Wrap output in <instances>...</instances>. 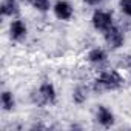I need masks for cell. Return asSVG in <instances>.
I'll list each match as a JSON object with an SVG mask.
<instances>
[{
	"label": "cell",
	"instance_id": "8",
	"mask_svg": "<svg viewBox=\"0 0 131 131\" xmlns=\"http://www.w3.org/2000/svg\"><path fill=\"white\" fill-rule=\"evenodd\" d=\"M86 60L90 65L96 68H102L103 65L108 62V51L103 46H93L88 52H86Z\"/></svg>",
	"mask_w": 131,
	"mask_h": 131
},
{
	"label": "cell",
	"instance_id": "12",
	"mask_svg": "<svg viewBox=\"0 0 131 131\" xmlns=\"http://www.w3.org/2000/svg\"><path fill=\"white\" fill-rule=\"evenodd\" d=\"M29 5L40 14L52 11V0H29Z\"/></svg>",
	"mask_w": 131,
	"mask_h": 131
},
{
	"label": "cell",
	"instance_id": "13",
	"mask_svg": "<svg viewBox=\"0 0 131 131\" xmlns=\"http://www.w3.org/2000/svg\"><path fill=\"white\" fill-rule=\"evenodd\" d=\"M119 11L126 19H131V0H119Z\"/></svg>",
	"mask_w": 131,
	"mask_h": 131
},
{
	"label": "cell",
	"instance_id": "4",
	"mask_svg": "<svg viewBox=\"0 0 131 131\" xmlns=\"http://www.w3.org/2000/svg\"><path fill=\"white\" fill-rule=\"evenodd\" d=\"M102 36H103V42H105L106 48L111 49V51L120 49V48L125 45V40H126L125 29H122L119 25H113V26H111L110 29H106Z\"/></svg>",
	"mask_w": 131,
	"mask_h": 131
},
{
	"label": "cell",
	"instance_id": "1",
	"mask_svg": "<svg viewBox=\"0 0 131 131\" xmlns=\"http://www.w3.org/2000/svg\"><path fill=\"white\" fill-rule=\"evenodd\" d=\"M125 85V77L119 70H102L97 77L93 80V91L96 93H110L119 91Z\"/></svg>",
	"mask_w": 131,
	"mask_h": 131
},
{
	"label": "cell",
	"instance_id": "7",
	"mask_svg": "<svg viewBox=\"0 0 131 131\" xmlns=\"http://www.w3.org/2000/svg\"><path fill=\"white\" fill-rule=\"evenodd\" d=\"M94 119H96L97 125L102 128H113L116 125V114L106 105H97L96 113H94Z\"/></svg>",
	"mask_w": 131,
	"mask_h": 131
},
{
	"label": "cell",
	"instance_id": "5",
	"mask_svg": "<svg viewBox=\"0 0 131 131\" xmlns=\"http://www.w3.org/2000/svg\"><path fill=\"white\" fill-rule=\"evenodd\" d=\"M8 36L11 39V42H16V43H20L23 40H26L28 37V25L23 19L20 17H16L9 22V26H8Z\"/></svg>",
	"mask_w": 131,
	"mask_h": 131
},
{
	"label": "cell",
	"instance_id": "2",
	"mask_svg": "<svg viewBox=\"0 0 131 131\" xmlns=\"http://www.w3.org/2000/svg\"><path fill=\"white\" fill-rule=\"evenodd\" d=\"M31 102L39 106H51L57 102V90L56 85L49 80H43L32 93H31Z\"/></svg>",
	"mask_w": 131,
	"mask_h": 131
},
{
	"label": "cell",
	"instance_id": "3",
	"mask_svg": "<svg viewBox=\"0 0 131 131\" xmlns=\"http://www.w3.org/2000/svg\"><path fill=\"white\" fill-rule=\"evenodd\" d=\"M91 25H93V28H94L97 32H102V34H103L106 29H110L113 25H116L113 11H110V9H102V8L94 9V13H93V16H91Z\"/></svg>",
	"mask_w": 131,
	"mask_h": 131
},
{
	"label": "cell",
	"instance_id": "6",
	"mask_svg": "<svg viewBox=\"0 0 131 131\" xmlns=\"http://www.w3.org/2000/svg\"><path fill=\"white\" fill-rule=\"evenodd\" d=\"M52 14L60 22H70L74 17V6L70 0H56L52 3Z\"/></svg>",
	"mask_w": 131,
	"mask_h": 131
},
{
	"label": "cell",
	"instance_id": "14",
	"mask_svg": "<svg viewBox=\"0 0 131 131\" xmlns=\"http://www.w3.org/2000/svg\"><path fill=\"white\" fill-rule=\"evenodd\" d=\"M105 0H83V3L88 6H100Z\"/></svg>",
	"mask_w": 131,
	"mask_h": 131
},
{
	"label": "cell",
	"instance_id": "11",
	"mask_svg": "<svg viewBox=\"0 0 131 131\" xmlns=\"http://www.w3.org/2000/svg\"><path fill=\"white\" fill-rule=\"evenodd\" d=\"M90 97V88L85 86V85H77L74 86L73 93H71V99H73V103L77 105V106H82L83 103H86Z\"/></svg>",
	"mask_w": 131,
	"mask_h": 131
},
{
	"label": "cell",
	"instance_id": "9",
	"mask_svg": "<svg viewBox=\"0 0 131 131\" xmlns=\"http://www.w3.org/2000/svg\"><path fill=\"white\" fill-rule=\"evenodd\" d=\"M0 13L3 19H16L20 14V2L19 0H2Z\"/></svg>",
	"mask_w": 131,
	"mask_h": 131
},
{
	"label": "cell",
	"instance_id": "10",
	"mask_svg": "<svg viewBox=\"0 0 131 131\" xmlns=\"http://www.w3.org/2000/svg\"><path fill=\"white\" fill-rule=\"evenodd\" d=\"M0 103H2V111L3 113H13L16 110V105H17L14 93L11 90H3L2 94H0Z\"/></svg>",
	"mask_w": 131,
	"mask_h": 131
}]
</instances>
